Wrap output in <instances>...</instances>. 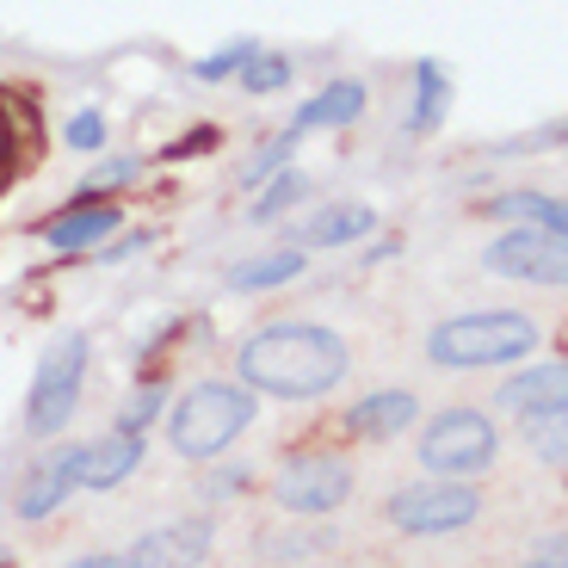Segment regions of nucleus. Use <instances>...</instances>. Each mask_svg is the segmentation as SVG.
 <instances>
[{"instance_id": "32", "label": "nucleus", "mask_w": 568, "mask_h": 568, "mask_svg": "<svg viewBox=\"0 0 568 568\" xmlns=\"http://www.w3.org/2000/svg\"><path fill=\"white\" fill-rule=\"evenodd\" d=\"M247 483H254L247 469H216V476H211V488H204V500H229V495H242Z\"/></svg>"}, {"instance_id": "11", "label": "nucleus", "mask_w": 568, "mask_h": 568, "mask_svg": "<svg viewBox=\"0 0 568 568\" xmlns=\"http://www.w3.org/2000/svg\"><path fill=\"white\" fill-rule=\"evenodd\" d=\"M81 464H87V445H57V452L43 457L26 483H19V500H13L19 526H43L50 513L69 507V495L81 488Z\"/></svg>"}, {"instance_id": "13", "label": "nucleus", "mask_w": 568, "mask_h": 568, "mask_svg": "<svg viewBox=\"0 0 568 568\" xmlns=\"http://www.w3.org/2000/svg\"><path fill=\"white\" fill-rule=\"evenodd\" d=\"M414 420H420V396H414V389H371V396L346 402L341 433L346 439L384 445V439H396V433H408Z\"/></svg>"}, {"instance_id": "14", "label": "nucleus", "mask_w": 568, "mask_h": 568, "mask_svg": "<svg viewBox=\"0 0 568 568\" xmlns=\"http://www.w3.org/2000/svg\"><path fill=\"white\" fill-rule=\"evenodd\" d=\"M371 229H377V211H371V204H358V199H346V204H322L315 216H303L291 242H297L303 254H327V247L365 242Z\"/></svg>"}, {"instance_id": "18", "label": "nucleus", "mask_w": 568, "mask_h": 568, "mask_svg": "<svg viewBox=\"0 0 568 568\" xmlns=\"http://www.w3.org/2000/svg\"><path fill=\"white\" fill-rule=\"evenodd\" d=\"M414 100H408V136H433L452 112V74H445L439 57H420L414 62Z\"/></svg>"}, {"instance_id": "12", "label": "nucleus", "mask_w": 568, "mask_h": 568, "mask_svg": "<svg viewBox=\"0 0 568 568\" xmlns=\"http://www.w3.org/2000/svg\"><path fill=\"white\" fill-rule=\"evenodd\" d=\"M118 229H124V211H118V204L69 199V211H57V216L38 223V242L50 247V254H93L100 242H112Z\"/></svg>"}, {"instance_id": "17", "label": "nucleus", "mask_w": 568, "mask_h": 568, "mask_svg": "<svg viewBox=\"0 0 568 568\" xmlns=\"http://www.w3.org/2000/svg\"><path fill=\"white\" fill-rule=\"evenodd\" d=\"M303 272H310V254L291 242V247H272V254L235 260V266L223 272V284H229V291H278V284H297Z\"/></svg>"}, {"instance_id": "26", "label": "nucleus", "mask_w": 568, "mask_h": 568, "mask_svg": "<svg viewBox=\"0 0 568 568\" xmlns=\"http://www.w3.org/2000/svg\"><path fill=\"white\" fill-rule=\"evenodd\" d=\"M62 142H69L74 155H100L105 142H112V124H105L100 105H81V112H69V124H62Z\"/></svg>"}, {"instance_id": "19", "label": "nucleus", "mask_w": 568, "mask_h": 568, "mask_svg": "<svg viewBox=\"0 0 568 568\" xmlns=\"http://www.w3.org/2000/svg\"><path fill=\"white\" fill-rule=\"evenodd\" d=\"M303 199H310V173L284 168V173H272L266 185H254V204H247V223H254V229H272V223H284V216L297 211Z\"/></svg>"}, {"instance_id": "15", "label": "nucleus", "mask_w": 568, "mask_h": 568, "mask_svg": "<svg viewBox=\"0 0 568 568\" xmlns=\"http://www.w3.org/2000/svg\"><path fill=\"white\" fill-rule=\"evenodd\" d=\"M142 452H149V433H124V426H112L105 439L87 445L81 488H93V495H105V488H124L130 476L142 469Z\"/></svg>"}, {"instance_id": "30", "label": "nucleus", "mask_w": 568, "mask_h": 568, "mask_svg": "<svg viewBox=\"0 0 568 568\" xmlns=\"http://www.w3.org/2000/svg\"><path fill=\"white\" fill-rule=\"evenodd\" d=\"M322 550H327V538H278V544H266L272 562H291V556H322Z\"/></svg>"}, {"instance_id": "20", "label": "nucleus", "mask_w": 568, "mask_h": 568, "mask_svg": "<svg viewBox=\"0 0 568 568\" xmlns=\"http://www.w3.org/2000/svg\"><path fill=\"white\" fill-rule=\"evenodd\" d=\"M483 211L500 216V223H544V229H562L568 235V199H544V192H495Z\"/></svg>"}, {"instance_id": "29", "label": "nucleus", "mask_w": 568, "mask_h": 568, "mask_svg": "<svg viewBox=\"0 0 568 568\" xmlns=\"http://www.w3.org/2000/svg\"><path fill=\"white\" fill-rule=\"evenodd\" d=\"M199 149H216V130L211 124L192 130V136H180V142H168V149H161V161H192Z\"/></svg>"}, {"instance_id": "27", "label": "nucleus", "mask_w": 568, "mask_h": 568, "mask_svg": "<svg viewBox=\"0 0 568 568\" xmlns=\"http://www.w3.org/2000/svg\"><path fill=\"white\" fill-rule=\"evenodd\" d=\"M161 414H168V384H155V377H149V384L130 389V402L118 408V426H124V433H149Z\"/></svg>"}, {"instance_id": "25", "label": "nucleus", "mask_w": 568, "mask_h": 568, "mask_svg": "<svg viewBox=\"0 0 568 568\" xmlns=\"http://www.w3.org/2000/svg\"><path fill=\"white\" fill-rule=\"evenodd\" d=\"M297 142H303V136H297L291 124H284L278 136H272L266 149L254 155V161H247V173H242V192H254V185H266L272 173H284V168H291V155H297Z\"/></svg>"}, {"instance_id": "34", "label": "nucleus", "mask_w": 568, "mask_h": 568, "mask_svg": "<svg viewBox=\"0 0 568 568\" xmlns=\"http://www.w3.org/2000/svg\"><path fill=\"white\" fill-rule=\"evenodd\" d=\"M562 155H568V142H562Z\"/></svg>"}, {"instance_id": "23", "label": "nucleus", "mask_w": 568, "mask_h": 568, "mask_svg": "<svg viewBox=\"0 0 568 568\" xmlns=\"http://www.w3.org/2000/svg\"><path fill=\"white\" fill-rule=\"evenodd\" d=\"M291 74H297V62H291V57H278V50H254V57L242 62V74H235V81H242L254 100H266V93L291 87Z\"/></svg>"}, {"instance_id": "6", "label": "nucleus", "mask_w": 568, "mask_h": 568, "mask_svg": "<svg viewBox=\"0 0 568 568\" xmlns=\"http://www.w3.org/2000/svg\"><path fill=\"white\" fill-rule=\"evenodd\" d=\"M495 457H500V426L483 408H445L420 433L426 476H464V483H476V476L495 469Z\"/></svg>"}, {"instance_id": "4", "label": "nucleus", "mask_w": 568, "mask_h": 568, "mask_svg": "<svg viewBox=\"0 0 568 568\" xmlns=\"http://www.w3.org/2000/svg\"><path fill=\"white\" fill-rule=\"evenodd\" d=\"M87 365H93V341H87V334H62V341H50V353L38 358L31 389H26V433L31 439H57L62 426L81 414Z\"/></svg>"}, {"instance_id": "2", "label": "nucleus", "mask_w": 568, "mask_h": 568, "mask_svg": "<svg viewBox=\"0 0 568 568\" xmlns=\"http://www.w3.org/2000/svg\"><path fill=\"white\" fill-rule=\"evenodd\" d=\"M544 346L538 322L519 310H469L426 327V358L439 371H507Z\"/></svg>"}, {"instance_id": "8", "label": "nucleus", "mask_w": 568, "mask_h": 568, "mask_svg": "<svg viewBox=\"0 0 568 568\" xmlns=\"http://www.w3.org/2000/svg\"><path fill=\"white\" fill-rule=\"evenodd\" d=\"M483 272L513 284H544V291H568V235L544 223H513L507 235L483 247Z\"/></svg>"}, {"instance_id": "21", "label": "nucleus", "mask_w": 568, "mask_h": 568, "mask_svg": "<svg viewBox=\"0 0 568 568\" xmlns=\"http://www.w3.org/2000/svg\"><path fill=\"white\" fill-rule=\"evenodd\" d=\"M519 426H526V445H531V457H538V464L568 469V408L531 414V420H519Z\"/></svg>"}, {"instance_id": "24", "label": "nucleus", "mask_w": 568, "mask_h": 568, "mask_svg": "<svg viewBox=\"0 0 568 568\" xmlns=\"http://www.w3.org/2000/svg\"><path fill=\"white\" fill-rule=\"evenodd\" d=\"M260 43L254 38H229L223 50H211V57H199L192 62V81H204V87H216V81H235V74H242V62L254 57Z\"/></svg>"}, {"instance_id": "1", "label": "nucleus", "mask_w": 568, "mask_h": 568, "mask_svg": "<svg viewBox=\"0 0 568 568\" xmlns=\"http://www.w3.org/2000/svg\"><path fill=\"white\" fill-rule=\"evenodd\" d=\"M353 353L322 322H266L235 346V377L272 402H322L346 384Z\"/></svg>"}, {"instance_id": "10", "label": "nucleus", "mask_w": 568, "mask_h": 568, "mask_svg": "<svg viewBox=\"0 0 568 568\" xmlns=\"http://www.w3.org/2000/svg\"><path fill=\"white\" fill-rule=\"evenodd\" d=\"M495 408L513 414V420L568 408V358H519V365H507V377L495 384Z\"/></svg>"}, {"instance_id": "5", "label": "nucleus", "mask_w": 568, "mask_h": 568, "mask_svg": "<svg viewBox=\"0 0 568 568\" xmlns=\"http://www.w3.org/2000/svg\"><path fill=\"white\" fill-rule=\"evenodd\" d=\"M384 519L408 538H452L483 519V488L464 476H433V483H408L384 500Z\"/></svg>"}, {"instance_id": "22", "label": "nucleus", "mask_w": 568, "mask_h": 568, "mask_svg": "<svg viewBox=\"0 0 568 568\" xmlns=\"http://www.w3.org/2000/svg\"><path fill=\"white\" fill-rule=\"evenodd\" d=\"M142 168H149L142 155H105V161H93V168L81 173V185H74V199H112L118 185L142 180Z\"/></svg>"}, {"instance_id": "7", "label": "nucleus", "mask_w": 568, "mask_h": 568, "mask_svg": "<svg viewBox=\"0 0 568 568\" xmlns=\"http://www.w3.org/2000/svg\"><path fill=\"white\" fill-rule=\"evenodd\" d=\"M353 500V464L341 452H291L272 469V507L291 519H327Z\"/></svg>"}, {"instance_id": "28", "label": "nucleus", "mask_w": 568, "mask_h": 568, "mask_svg": "<svg viewBox=\"0 0 568 568\" xmlns=\"http://www.w3.org/2000/svg\"><path fill=\"white\" fill-rule=\"evenodd\" d=\"M149 242H155L149 229H124V235H112V242H100V247H93V260H100V266H124V260L149 254Z\"/></svg>"}, {"instance_id": "31", "label": "nucleus", "mask_w": 568, "mask_h": 568, "mask_svg": "<svg viewBox=\"0 0 568 568\" xmlns=\"http://www.w3.org/2000/svg\"><path fill=\"white\" fill-rule=\"evenodd\" d=\"M531 562H538V568H568V531H556V538H538V544H531Z\"/></svg>"}, {"instance_id": "9", "label": "nucleus", "mask_w": 568, "mask_h": 568, "mask_svg": "<svg viewBox=\"0 0 568 568\" xmlns=\"http://www.w3.org/2000/svg\"><path fill=\"white\" fill-rule=\"evenodd\" d=\"M211 544H216L211 519H173L161 531H142L118 556H81V568H192L211 556Z\"/></svg>"}, {"instance_id": "16", "label": "nucleus", "mask_w": 568, "mask_h": 568, "mask_svg": "<svg viewBox=\"0 0 568 568\" xmlns=\"http://www.w3.org/2000/svg\"><path fill=\"white\" fill-rule=\"evenodd\" d=\"M365 105H371V87L365 81H327L310 105H297L291 130H297V136H315V130H346V124L365 118Z\"/></svg>"}, {"instance_id": "33", "label": "nucleus", "mask_w": 568, "mask_h": 568, "mask_svg": "<svg viewBox=\"0 0 568 568\" xmlns=\"http://www.w3.org/2000/svg\"><path fill=\"white\" fill-rule=\"evenodd\" d=\"M7 155H13V142H7V124H0V185H7Z\"/></svg>"}, {"instance_id": "3", "label": "nucleus", "mask_w": 568, "mask_h": 568, "mask_svg": "<svg viewBox=\"0 0 568 568\" xmlns=\"http://www.w3.org/2000/svg\"><path fill=\"white\" fill-rule=\"evenodd\" d=\"M254 420H260V396L242 377H235V384H229V377H199V384L168 408V445L185 464H216Z\"/></svg>"}]
</instances>
